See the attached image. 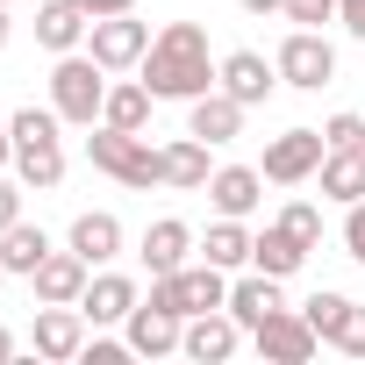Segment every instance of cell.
Masks as SVG:
<instances>
[{"instance_id":"cell-21","label":"cell","mask_w":365,"mask_h":365,"mask_svg":"<svg viewBox=\"0 0 365 365\" xmlns=\"http://www.w3.org/2000/svg\"><path fill=\"white\" fill-rule=\"evenodd\" d=\"M301 258H308V244H301L287 222H272V230H258V237H251V265H258V272H272V279H294V272H301Z\"/></svg>"},{"instance_id":"cell-9","label":"cell","mask_w":365,"mask_h":365,"mask_svg":"<svg viewBox=\"0 0 365 365\" xmlns=\"http://www.w3.org/2000/svg\"><path fill=\"white\" fill-rule=\"evenodd\" d=\"M86 51H93L108 72H129V65H143V51H150V22H136V8H129V15H101V22L86 29Z\"/></svg>"},{"instance_id":"cell-13","label":"cell","mask_w":365,"mask_h":365,"mask_svg":"<svg viewBox=\"0 0 365 365\" xmlns=\"http://www.w3.org/2000/svg\"><path fill=\"white\" fill-rule=\"evenodd\" d=\"M194 251H201V237H194L187 222H179V215H158V222L143 230V244H136V258L150 265V279H158V272H179Z\"/></svg>"},{"instance_id":"cell-35","label":"cell","mask_w":365,"mask_h":365,"mask_svg":"<svg viewBox=\"0 0 365 365\" xmlns=\"http://www.w3.org/2000/svg\"><path fill=\"white\" fill-rule=\"evenodd\" d=\"M336 22H344V29L365 43V0H336Z\"/></svg>"},{"instance_id":"cell-34","label":"cell","mask_w":365,"mask_h":365,"mask_svg":"<svg viewBox=\"0 0 365 365\" xmlns=\"http://www.w3.org/2000/svg\"><path fill=\"white\" fill-rule=\"evenodd\" d=\"M122 351H129V336H122V344H108V336H93V344H86L79 358H86V365H122Z\"/></svg>"},{"instance_id":"cell-42","label":"cell","mask_w":365,"mask_h":365,"mask_svg":"<svg viewBox=\"0 0 365 365\" xmlns=\"http://www.w3.org/2000/svg\"><path fill=\"white\" fill-rule=\"evenodd\" d=\"M8 8H15V0H8Z\"/></svg>"},{"instance_id":"cell-22","label":"cell","mask_w":365,"mask_h":365,"mask_svg":"<svg viewBox=\"0 0 365 365\" xmlns=\"http://www.w3.org/2000/svg\"><path fill=\"white\" fill-rule=\"evenodd\" d=\"M65 244H72V251H79L86 265H108V258L122 251V222H115L108 208H86V215L72 222V237H65Z\"/></svg>"},{"instance_id":"cell-33","label":"cell","mask_w":365,"mask_h":365,"mask_svg":"<svg viewBox=\"0 0 365 365\" xmlns=\"http://www.w3.org/2000/svg\"><path fill=\"white\" fill-rule=\"evenodd\" d=\"M22 194H29L22 179H0V230H15V222H22Z\"/></svg>"},{"instance_id":"cell-14","label":"cell","mask_w":365,"mask_h":365,"mask_svg":"<svg viewBox=\"0 0 365 365\" xmlns=\"http://www.w3.org/2000/svg\"><path fill=\"white\" fill-rule=\"evenodd\" d=\"M122 329H129V351L136 358H165V351H179V336H187V322H179L172 308H158V301H136Z\"/></svg>"},{"instance_id":"cell-4","label":"cell","mask_w":365,"mask_h":365,"mask_svg":"<svg viewBox=\"0 0 365 365\" xmlns=\"http://www.w3.org/2000/svg\"><path fill=\"white\" fill-rule=\"evenodd\" d=\"M51 108L72 122V129H93L101 108H108V65L93 51H65L51 65Z\"/></svg>"},{"instance_id":"cell-16","label":"cell","mask_w":365,"mask_h":365,"mask_svg":"<svg viewBox=\"0 0 365 365\" xmlns=\"http://www.w3.org/2000/svg\"><path fill=\"white\" fill-rule=\"evenodd\" d=\"M143 294H136V279L129 272H93L86 279V294H79V308H86V322L93 329H108V322H129V308H136Z\"/></svg>"},{"instance_id":"cell-30","label":"cell","mask_w":365,"mask_h":365,"mask_svg":"<svg viewBox=\"0 0 365 365\" xmlns=\"http://www.w3.org/2000/svg\"><path fill=\"white\" fill-rule=\"evenodd\" d=\"M322 143H329V150H358V143H365V115H329V122H322Z\"/></svg>"},{"instance_id":"cell-8","label":"cell","mask_w":365,"mask_h":365,"mask_svg":"<svg viewBox=\"0 0 365 365\" xmlns=\"http://www.w3.org/2000/svg\"><path fill=\"white\" fill-rule=\"evenodd\" d=\"M251 344H258V358H272V365H308V358L322 351V336H315V322H308L301 308L265 315V322L251 329Z\"/></svg>"},{"instance_id":"cell-7","label":"cell","mask_w":365,"mask_h":365,"mask_svg":"<svg viewBox=\"0 0 365 365\" xmlns=\"http://www.w3.org/2000/svg\"><path fill=\"white\" fill-rule=\"evenodd\" d=\"M322 158H329L322 129H279V136L265 143L258 172L272 179V187H301V179H315V172H322Z\"/></svg>"},{"instance_id":"cell-27","label":"cell","mask_w":365,"mask_h":365,"mask_svg":"<svg viewBox=\"0 0 365 365\" xmlns=\"http://www.w3.org/2000/svg\"><path fill=\"white\" fill-rule=\"evenodd\" d=\"M344 308H351V294H329V287H322V294H308V301H301V315H308V322H315V336H322V344H329V329H336V322H344Z\"/></svg>"},{"instance_id":"cell-6","label":"cell","mask_w":365,"mask_h":365,"mask_svg":"<svg viewBox=\"0 0 365 365\" xmlns=\"http://www.w3.org/2000/svg\"><path fill=\"white\" fill-rule=\"evenodd\" d=\"M272 65H279V86H301V93H322L329 79H336V43L322 36V29H294L279 51H272Z\"/></svg>"},{"instance_id":"cell-41","label":"cell","mask_w":365,"mask_h":365,"mask_svg":"<svg viewBox=\"0 0 365 365\" xmlns=\"http://www.w3.org/2000/svg\"><path fill=\"white\" fill-rule=\"evenodd\" d=\"M0 279H8V265H0Z\"/></svg>"},{"instance_id":"cell-5","label":"cell","mask_w":365,"mask_h":365,"mask_svg":"<svg viewBox=\"0 0 365 365\" xmlns=\"http://www.w3.org/2000/svg\"><path fill=\"white\" fill-rule=\"evenodd\" d=\"M143 301H158V308H172L179 322H187V315L230 308V272H222V265H208V258H201V265H179V272H158Z\"/></svg>"},{"instance_id":"cell-15","label":"cell","mask_w":365,"mask_h":365,"mask_svg":"<svg viewBox=\"0 0 365 365\" xmlns=\"http://www.w3.org/2000/svg\"><path fill=\"white\" fill-rule=\"evenodd\" d=\"M187 129H194L201 143H215V150H222V143H237V136H244V101L215 86V93L187 101Z\"/></svg>"},{"instance_id":"cell-36","label":"cell","mask_w":365,"mask_h":365,"mask_svg":"<svg viewBox=\"0 0 365 365\" xmlns=\"http://www.w3.org/2000/svg\"><path fill=\"white\" fill-rule=\"evenodd\" d=\"M79 8H86V15L101 22V15H129V8H136V0H79Z\"/></svg>"},{"instance_id":"cell-23","label":"cell","mask_w":365,"mask_h":365,"mask_svg":"<svg viewBox=\"0 0 365 365\" xmlns=\"http://www.w3.org/2000/svg\"><path fill=\"white\" fill-rule=\"evenodd\" d=\"M315 179H322V201H336V208L365 201V150H329Z\"/></svg>"},{"instance_id":"cell-18","label":"cell","mask_w":365,"mask_h":365,"mask_svg":"<svg viewBox=\"0 0 365 365\" xmlns=\"http://www.w3.org/2000/svg\"><path fill=\"white\" fill-rule=\"evenodd\" d=\"M86 29H93V15L79 8V0H43V8H36V43H43V51H58V58H65V51H79V43H86Z\"/></svg>"},{"instance_id":"cell-24","label":"cell","mask_w":365,"mask_h":365,"mask_svg":"<svg viewBox=\"0 0 365 365\" xmlns=\"http://www.w3.org/2000/svg\"><path fill=\"white\" fill-rule=\"evenodd\" d=\"M58 244L36 230V222H15V230H0V265H8V279H29L43 258H51Z\"/></svg>"},{"instance_id":"cell-3","label":"cell","mask_w":365,"mask_h":365,"mask_svg":"<svg viewBox=\"0 0 365 365\" xmlns=\"http://www.w3.org/2000/svg\"><path fill=\"white\" fill-rule=\"evenodd\" d=\"M86 158H93V172L122 179V187H165V150H158L143 129L93 122V136H86Z\"/></svg>"},{"instance_id":"cell-20","label":"cell","mask_w":365,"mask_h":365,"mask_svg":"<svg viewBox=\"0 0 365 365\" xmlns=\"http://www.w3.org/2000/svg\"><path fill=\"white\" fill-rule=\"evenodd\" d=\"M279 308H287V294H279V279H272V272H258V265H251L244 279H230V315H237L244 329H258V322H265V315H279Z\"/></svg>"},{"instance_id":"cell-43","label":"cell","mask_w":365,"mask_h":365,"mask_svg":"<svg viewBox=\"0 0 365 365\" xmlns=\"http://www.w3.org/2000/svg\"><path fill=\"white\" fill-rule=\"evenodd\" d=\"M358 150H365V143H358Z\"/></svg>"},{"instance_id":"cell-2","label":"cell","mask_w":365,"mask_h":365,"mask_svg":"<svg viewBox=\"0 0 365 365\" xmlns=\"http://www.w3.org/2000/svg\"><path fill=\"white\" fill-rule=\"evenodd\" d=\"M8 129H15V179H22L29 194H51L58 179H65V143H58L65 115L58 108H22Z\"/></svg>"},{"instance_id":"cell-28","label":"cell","mask_w":365,"mask_h":365,"mask_svg":"<svg viewBox=\"0 0 365 365\" xmlns=\"http://www.w3.org/2000/svg\"><path fill=\"white\" fill-rule=\"evenodd\" d=\"M329 351H344V358H365V301H351V308H344V322L329 329Z\"/></svg>"},{"instance_id":"cell-39","label":"cell","mask_w":365,"mask_h":365,"mask_svg":"<svg viewBox=\"0 0 365 365\" xmlns=\"http://www.w3.org/2000/svg\"><path fill=\"white\" fill-rule=\"evenodd\" d=\"M8 36H15V29H8V0H0V51H8Z\"/></svg>"},{"instance_id":"cell-17","label":"cell","mask_w":365,"mask_h":365,"mask_svg":"<svg viewBox=\"0 0 365 365\" xmlns=\"http://www.w3.org/2000/svg\"><path fill=\"white\" fill-rule=\"evenodd\" d=\"M86 279H93V265L65 244V251H51L36 272H29V287H36V301H79L86 294Z\"/></svg>"},{"instance_id":"cell-26","label":"cell","mask_w":365,"mask_h":365,"mask_svg":"<svg viewBox=\"0 0 365 365\" xmlns=\"http://www.w3.org/2000/svg\"><path fill=\"white\" fill-rule=\"evenodd\" d=\"M150 108H158V93H150L143 79H115V86H108L101 122H115V129H143V122H150Z\"/></svg>"},{"instance_id":"cell-1","label":"cell","mask_w":365,"mask_h":365,"mask_svg":"<svg viewBox=\"0 0 365 365\" xmlns=\"http://www.w3.org/2000/svg\"><path fill=\"white\" fill-rule=\"evenodd\" d=\"M222 79V58H208V29L201 22H165L143 51V86L158 101H201L215 93Z\"/></svg>"},{"instance_id":"cell-12","label":"cell","mask_w":365,"mask_h":365,"mask_svg":"<svg viewBox=\"0 0 365 365\" xmlns=\"http://www.w3.org/2000/svg\"><path fill=\"white\" fill-rule=\"evenodd\" d=\"M201 194L215 201V215H237V222H244V215L265 201V172H258V165H215Z\"/></svg>"},{"instance_id":"cell-19","label":"cell","mask_w":365,"mask_h":365,"mask_svg":"<svg viewBox=\"0 0 365 365\" xmlns=\"http://www.w3.org/2000/svg\"><path fill=\"white\" fill-rule=\"evenodd\" d=\"M158 150H165V187H179V194H201V187H208V172H215L208 150H215V143H201V136L187 129V136L158 143Z\"/></svg>"},{"instance_id":"cell-29","label":"cell","mask_w":365,"mask_h":365,"mask_svg":"<svg viewBox=\"0 0 365 365\" xmlns=\"http://www.w3.org/2000/svg\"><path fill=\"white\" fill-rule=\"evenodd\" d=\"M279 222H287V230H294L308 251L322 244V208H315V201H287V208H279Z\"/></svg>"},{"instance_id":"cell-37","label":"cell","mask_w":365,"mask_h":365,"mask_svg":"<svg viewBox=\"0 0 365 365\" xmlns=\"http://www.w3.org/2000/svg\"><path fill=\"white\" fill-rule=\"evenodd\" d=\"M237 8H244V15H279L287 0H237Z\"/></svg>"},{"instance_id":"cell-11","label":"cell","mask_w":365,"mask_h":365,"mask_svg":"<svg viewBox=\"0 0 365 365\" xmlns=\"http://www.w3.org/2000/svg\"><path fill=\"white\" fill-rule=\"evenodd\" d=\"M215 86H222V93H237L244 108H265V101H272V86H279V65H272L265 51H230Z\"/></svg>"},{"instance_id":"cell-31","label":"cell","mask_w":365,"mask_h":365,"mask_svg":"<svg viewBox=\"0 0 365 365\" xmlns=\"http://www.w3.org/2000/svg\"><path fill=\"white\" fill-rule=\"evenodd\" d=\"M294 29H322V22H336V0H287L279 8Z\"/></svg>"},{"instance_id":"cell-32","label":"cell","mask_w":365,"mask_h":365,"mask_svg":"<svg viewBox=\"0 0 365 365\" xmlns=\"http://www.w3.org/2000/svg\"><path fill=\"white\" fill-rule=\"evenodd\" d=\"M344 251L365 265V201H351V208H344Z\"/></svg>"},{"instance_id":"cell-25","label":"cell","mask_w":365,"mask_h":365,"mask_svg":"<svg viewBox=\"0 0 365 365\" xmlns=\"http://www.w3.org/2000/svg\"><path fill=\"white\" fill-rule=\"evenodd\" d=\"M201 258H208V265H222V272L251 265V230H244L237 215H215V222H208V237H201Z\"/></svg>"},{"instance_id":"cell-38","label":"cell","mask_w":365,"mask_h":365,"mask_svg":"<svg viewBox=\"0 0 365 365\" xmlns=\"http://www.w3.org/2000/svg\"><path fill=\"white\" fill-rule=\"evenodd\" d=\"M8 165H15V129L0 122V172H8Z\"/></svg>"},{"instance_id":"cell-40","label":"cell","mask_w":365,"mask_h":365,"mask_svg":"<svg viewBox=\"0 0 365 365\" xmlns=\"http://www.w3.org/2000/svg\"><path fill=\"white\" fill-rule=\"evenodd\" d=\"M0 358H15V329H0Z\"/></svg>"},{"instance_id":"cell-10","label":"cell","mask_w":365,"mask_h":365,"mask_svg":"<svg viewBox=\"0 0 365 365\" xmlns=\"http://www.w3.org/2000/svg\"><path fill=\"white\" fill-rule=\"evenodd\" d=\"M237 344H244V322H237L230 308L187 315V336H179V351H187L194 365H222V358H237Z\"/></svg>"}]
</instances>
